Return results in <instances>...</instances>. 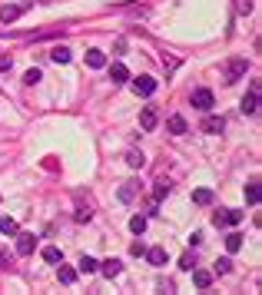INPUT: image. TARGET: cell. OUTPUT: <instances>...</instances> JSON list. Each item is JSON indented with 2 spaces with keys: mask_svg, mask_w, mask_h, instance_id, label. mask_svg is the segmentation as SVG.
I'll return each mask as SVG.
<instances>
[{
  "mask_svg": "<svg viewBox=\"0 0 262 295\" xmlns=\"http://www.w3.org/2000/svg\"><path fill=\"white\" fill-rule=\"evenodd\" d=\"M0 232H3V236H17V219L3 216V219H0Z\"/></svg>",
  "mask_w": 262,
  "mask_h": 295,
  "instance_id": "obj_22",
  "label": "cell"
},
{
  "mask_svg": "<svg viewBox=\"0 0 262 295\" xmlns=\"http://www.w3.org/2000/svg\"><path fill=\"white\" fill-rule=\"evenodd\" d=\"M252 10V0H236V13H249Z\"/></svg>",
  "mask_w": 262,
  "mask_h": 295,
  "instance_id": "obj_31",
  "label": "cell"
},
{
  "mask_svg": "<svg viewBox=\"0 0 262 295\" xmlns=\"http://www.w3.org/2000/svg\"><path fill=\"white\" fill-rule=\"evenodd\" d=\"M50 60H53V63H70V50H66V47H53V50H50Z\"/></svg>",
  "mask_w": 262,
  "mask_h": 295,
  "instance_id": "obj_20",
  "label": "cell"
},
{
  "mask_svg": "<svg viewBox=\"0 0 262 295\" xmlns=\"http://www.w3.org/2000/svg\"><path fill=\"white\" fill-rule=\"evenodd\" d=\"M259 199H262V193H259V183H249V186H246V202H249V206H256Z\"/></svg>",
  "mask_w": 262,
  "mask_h": 295,
  "instance_id": "obj_21",
  "label": "cell"
},
{
  "mask_svg": "<svg viewBox=\"0 0 262 295\" xmlns=\"http://www.w3.org/2000/svg\"><path fill=\"white\" fill-rule=\"evenodd\" d=\"M33 249H37V236L33 232H20L17 236V255H33Z\"/></svg>",
  "mask_w": 262,
  "mask_h": 295,
  "instance_id": "obj_4",
  "label": "cell"
},
{
  "mask_svg": "<svg viewBox=\"0 0 262 295\" xmlns=\"http://www.w3.org/2000/svg\"><path fill=\"white\" fill-rule=\"evenodd\" d=\"M226 130V120L222 116H206L203 120V133H209V136H216V133H222Z\"/></svg>",
  "mask_w": 262,
  "mask_h": 295,
  "instance_id": "obj_9",
  "label": "cell"
},
{
  "mask_svg": "<svg viewBox=\"0 0 262 295\" xmlns=\"http://www.w3.org/2000/svg\"><path fill=\"white\" fill-rule=\"evenodd\" d=\"M130 252H133V255H143V252H146V246H143V242H133Z\"/></svg>",
  "mask_w": 262,
  "mask_h": 295,
  "instance_id": "obj_34",
  "label": "cell"
},
{
  "mask_svg": "<svg viewBox=\"0 0 262 295\" xmlns=\"http://www.w3.org/2000/svg\"><path fill=\"white\" fill-rule=\"evenodd\" d=\"M226 249H229V252L242 249V236H239V232H229V236H226Z\"/></svg>",
  "mask_w": 262,
  "mask_h": 295,
  "instance_id": "obj_23",
  "label": "cell"
},
{
  "mask_svg": "<svg viewBox=\"0 0 262 295\" xmlns=\"http://www.w3.org/2000/svg\"><path fill=\"white\" fill-rule=\"evenodd\" d=\"M166 130L173 133V136H183V133L189 130V126H186V120H183V116H169V120H166Z\"/></svg>",
  "mask_w": 262,
  "mask_h": 295,
  "instance_id": "obj_13",
  "label": "cell"
},
{
  "mask_svg": "<svg viewBox=\"0 0 262 295\" xmlns=\"http://www.w3.org/2000/svg\"><path fill=\"white\" fill-rule=\"evenodd\" d=\"M249 70V63L242 60V56H236V60H229V66H226V83H236V80L242 77Z\"/></svg>",
  "mask_w": 262,
  "mask_h": 295,
  "instance_id": "obj_3",
  "label": "cell"
},
{
  "mask_svg": "<svg viewBox=\"0 0 262 295\" xmlns=\"http://www.w3.org/2000/svg\"><path fill=\"white\" fill-rule=\"evenodd\" d=\"M44 259H47V262H60V259H63V252L56 249V246H47V249H44Z\"/></svg>",
  "mask_w": 262,
  "mask_h": 295,
  "instance_id": "obj_26",
  "label": "cell"
},
{
  "mask_svg": "<svg viewBox=\"0 0 262 295\" xmlns=\"http://www.w3.org/2000/svg\"><path fill=\"white\" fill-rule=\"evenodd\" d=\"M133 90H136V97H153L156 93V80L153 77H136L133 80Z\"/></svg>",
  "mask_w": 262,
  "mask_h": 295,
  "instance_id": "obj_5",
  "label": "cell"
},
{
  "mask_svg": "<svg viewBox=\"0 0 262 295\" xmlns=\"http://www.w3.org/2000/svg\"><path fill=\"white\" fill-rule=\"evenodd\" d=\"M97 269H100L103 275H106V279H116V275L123 272V262H120V259H103V262H100Z\"/></svg>",
  "mask_w": 262,
  "mask_h": 295,
  "instance_id": "obj_8",
  "label": "cell"
},
{
  "mask_svg": "<svg viewBox=\"0 0 262 295\" xmlns=\"http://www.w3.org/2000/svg\"><path fill=\"white\" fill-rule=\"evenodd\" d=\"M87 66L90 70H103L106 66V53L103 50H87Z\"/></svg>",
  "mask_w": 262,
  "mask_h": 295,
  "instance_id": "obj_12",
  "label": "cell"
},
{
  "mask_svg": "<svg viewBox=\"0 0 262 295\" xmlns=\"http://www.w3.org/2000/svg\"><path fill=\"white\" fill-rule=\"evenodd\" d=\"M259 109V83H252L249 93L242 97V113H256Z\"/></svg>",
  "mask_w": 262,
  "mask_h": 295,
  "instance_id": "obj_6",
  "label": "cell"
},
{
  "mask_svg": "<svg viewBox=\"0 0 262 295\" xmlns=\"http://www.w3.org/2000/svg\"><path fill=\"white\" fill-rule=\"evenodd\" d=\"M169 189H173L169 183H156V189H153V199H156V202H159V199H166V196H169Z\"/></svg>",
  "mask_w": 262,
  "mask_h": 295,
  "instance_id": "obj_27",
  "label": "cell"
},
{
  "mask_svg": "<svg viewBox=\"0 0 262 295\" xmlns=\"http://www.w3.org/2000/svg\"><path fill=\"white\" fill-rule=\"evenodd\" d=\"M212 222H216L219 229H222V226H239V222H242V212H239V209H222V212H216V216H212Z\"/></svg>",
  "mask_w": 262,
  "mask_h": 295,
  "instance_id": "obj_1",
  "label": "cell"
},
{
  "mask_svg": "<svg viewBox=\"0 0 262 295\" xmlns=\"http://www.w3.org/2000/svg\"><path fill=\"white\" fill-rule=\"evenodd\" d=\"M193 202H196V206H209V202H212V189H196V193H193Z\"/></svg>",
  "mask_w": 262,
  "mask_h": 295,
  "instance_id": "obj_18",
  "label": "cell"
},
{
  "mask_svg": "<svg viewBox=\"0 0 262 295\" xmlns=\"http://www.w3.org/2000/svg\"><path fill=\"white\" fill-rule=\"evenodd\" d=\"M189 272H193V285L196 289H209L212 285V272L209 269H189Z\"/></svg>",
  "mask_w": 262,
  "mask_h": 295,
  "instance_id": "obj_10",
  "label": "cell"
},
{
  "mask_svg": "<svg viewBox=\"0 0 262 295\" xmlns=\"http://www.w3.org/2000/svg\"><path fill=\"white\" fill-rule=\"evenodd\" d=\"M156 123H159L156 109H153V106H143V109H140V126H143L146 133H150V130H156Z\"/></svg>",
  "mask_w": 262,
  "mask_h": 295,
  "instance_id": "obj_7",
  "label": "cell"
},
{
  "mask_svg": "<svg viewBox=\"0 0 262 295\" xmlns=\"http://www.w3.org/2000/svg\"><path fill=\"white\" fill-rule=\"evenodd\" d=\"M136 193H140V186H136V183H123V186H120V199H123V202H133V199H136Z\"/></svg>",
  "mask_w": 262,
  "mask_h": 295,
  "instance_id": "obj_17",
  "label": "cell"
},
{
  "mask_svg": "<svg viewBox=\"0 0 262 295\" xmlns=\"http://www.w3.org/2000/svg\"><path fill=\"white\" fill-rule=\"evenodd\" d=\"M97 259H93V255H83V259H80V269L77 272H83V275H90V272H97Z\"/></svg>",
  "mask_w": 262,
  "mask_h": 295,
  "instance_id": "obj_19",
  "label": "cell"
},
{
  "mask_svg": "<svg viewBox=\"0 0 262 295\" xmlns=\"http://www.w3.org/2000/svg\"><path fill=\"white\" fill-rule=\"evenodd\" d=\"M179 269H186V272H189V269H196V259H193V252H186L183 259H179Z\"/></svg>",
  "mask_w": 262,
  "mask_h": 295,
  "instance_id": "obj_28",
  "label": "cell"
},
{
  "mask_svg": "<svg viewBox=\"0 0 262 295\" xmlns=\"http://www.w3.org/2000/svg\"><path fill=\"white\" fill-rule=\"evenodd\" d=\"M90 219H93V212H90L87 206H80L77 209V222H90Z\"/></svg>",
  "mask_w": 262,
  "mask_h": 295,
  "instance_id": "obj_30",
  "label": "cell"
},
{
  "mask_svg": "<svg viewBox=\"0 0 262 295\" xmlns=\"http://www.w3.org/2000/svg\"><path fill=\"white\" fill-rule=\"evenodd\" d=\"M212 103H216V99H212V90H193V106L196 109H203V113H209V109H212Z\"/></svg>",
  "mask_w": 262,
  "mask_h": 295,
  "instance_id": "obj_2",
  "label": "cell"
},
{
  "mask_svg": "<svg viewBox=\"0 0 262 295\" xmlns=\"http://www.w3.org/2000/svg\"><path fill=\"white\" fill-rule=\"evenodd\" d=\"M109 80H113V83H126V80H130V70L123 63H113L109 66Z\"/></svg>",
  "mask_w": 262,
  "mask_h": 295,
  "instance_id": "obj_14",
  "label": "cell"
},
{
  "mask_svg": "<svg viewBox=\"0 0 262 295\" xmlns=\"http://www.w3.org/2000/svg\"><path fill=\"white\" fill-rule=\"evenodd\" d=\"M40 80H44V77H40V70L33 66V70H27V77H23V83H30V87H33V83H40Z\"/></svg>",
  "mask_w": 262,
  "mask_h": 295,
  "instance_id": "obj_29",
  "label": "cell"
},
{
  "mask_svg": "<svg viewBox=\"0 0 262 295\" xmlns=\"http://www.w3.org/2000/svg\"><path fill=\"white\" fill-rule=\"evenodd\" d=\"M130 229L136 232V236H143V232H146V216H133L130 219Z\"/></svg>",
  "mask_w": 262,
  "mask_h": 295,
  "instance_id": "obj_25",
  "label": "cell"
},
{
  "mask_svg": "<svg viewBox=\"0 0 262 295\" xmlns=\"http://www.w3.org/2000/svg\"><path fill=\"white\" fill-rule=\"evenodd\" d=\"M20 13H23L20 3H7V7H0V23H13Z\"/></svg>",
  "mask_w": 262,
  "mask_h": 295,
  "instance_id": "obj_11",
  "label": "cell"
},
{
  "mask_svg": "<svg viewBox=\"0 0 262 295\" xmlns=\"http://www.w3.org/2000/svg\"><path fill=\"white\" fill-rule=\"evenodd\" d=\"M229 269H232V262H229V259H219V262H216V272H219V275H226Z\"/></svg>",
  "mask_w": 262,
  "mask_h": 295,
  "instance_id": "obj_32",
  "label": "cell"
},
{
  "mask_svg": "<svg viewBox=\"0 0 262 295\" xmlns=\"http://www.w3.org/2000/svg\"><path fill=\"white\" fill-rule=\"evenodd\" d=\"M0 265H10V255H3V252H0Z\"/></svg>",
  "mask_w": 262,
  "mask_h": 295,
  "instance_id": "obj_35",
  "label": "cell"
},
{
  "mask_svg": "<svg viewBox=\"0 0 262 295\" xmlns=\"http://www.w3.org/2000/svg\"><path fill=\"white\" fill-rule=\"evenodd\" d=\"M143 255L150 259V265H166V259H169V255H166V249H159V246H156V249H150V252H143Z\"/></svg>",
  "mask_w": 262,
  "mask_h": 295,
  "instance_id": "obj_15",
  "label": "cell"
},
{
  "mask_svg": "<svg viewBox=\"0 0 262 295\" xmlns=\"http://www.w3.org/2000/svg\"><path fill=\"white\" fill-rule=\"evenodd\" d=\"M143 163H146V159H143V153H136V149H130V153H126V166H133V169H143Z\"/></svg>",
  "mask_w": 262,
  "mask_h": 295,
  "instance_id": "obj_24",
  "label": "cell"
},
{
  "mask_svg": "<svg viewBox=\"0 0 262 295\" xmlns=\"http://www.w3.org/2000/svg\"><path fill=\"white\" fill-rule=\"evenodd\" d=\"M10 66H13L10 56H0V73H10Z\"/></svg>",
  "mask_w": 262,
  "mask_h": 295,
  "instance_id": "obj_33",
  "label": "cell"
},
{
  "mask_svg": "<svg viewBox=\"0 0 262 295\" xmlns=\"http://www.w3.org/2000/svg\"><path fill=\"white\" fill-rule=\"evenodd\" d=\"M56 275H60V282H63V285H73V282H77V269H73V265H60V269H56Z\"/></svg>",
  "mask_w": 262,
  "mask_h": 295,
  "instance_id": "obj_16",
  "label": "cell"
}]
</instances>
